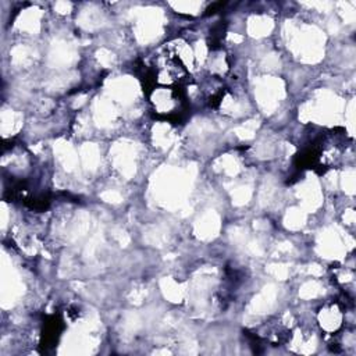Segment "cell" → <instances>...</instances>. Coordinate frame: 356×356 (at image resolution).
I'll list each match as a JSON object with an SVG mask.
<instances>
[{"label": "cell", "mask_w": 356, "mask_h": 356, "mask_svg": "<svg viewBox=\"0 0 356 356\" xmlns=\"http://www.w3.org/2000/svg\"><path fill=\"white\" fill-rule=\"evenodd\" d=\"M150 103L157 113L168 115L175 114L181 106L178 90L170 86L154 88V90L150 95Z\"/></svg>", "instance_id": "1"}, {"label": "cell", "mask_w": 356, "mask_h": 356, "mask_svg": "<svg viewBox=\"0 0 356 356\" xmlns=\"http://www.w3.org/2000/svg\"><path fill=\"white\" fill-rule=\"evenodd\" d=\"M317 323L324 332H335L342 325V312L338 305L323 306L317 313Z\"/></svg>", "instance_id": "2"}]
</instances>
